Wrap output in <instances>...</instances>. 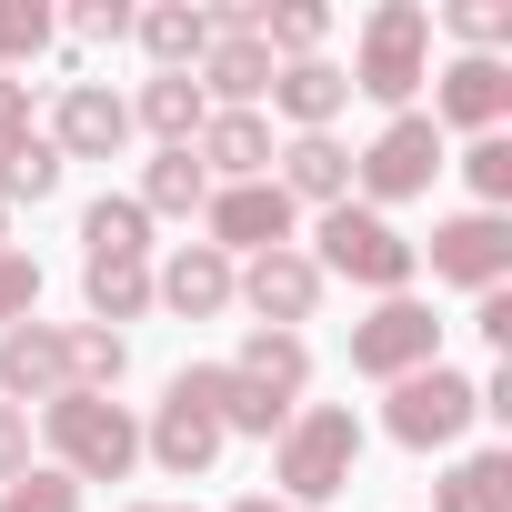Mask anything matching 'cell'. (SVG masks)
<instances>
[{
	"label": "cell",
	"instance_id": "obj_23",
	"mask_svg": "<svg viewBox=\"0 0 512 512\" xmlns=\"http://www.w3.org/2000/svg\"><path fill=\"white\" fill-rule=\"evenodd\" d=\"M432 512H512V452H462L432 482Z\"/></svg>",
	"mask_w": 512,
	"mask_h": 512
},
{
	"label": "cell",
	"instance_id": "obj_35",
	"mask_svg": "<svg viewBox=\"0 0 512 512\" xmlns=\"http://www.w3.org/2000/svg\"><path fill=\"white\" fill-rule=\"evenodd\" d=\"M21 472H31V412L0 402V482H21Z\"/></svg>",
	"mask_w": 512,
	"mask_h": 512
},
{
	"label": "cell",
	"instance_id": "obj_13",
	"mask_svg": "<svg viewBox=\"0 0 512 512\" xmlns=\"http://www.w3.org/2000/svg\"><path fill=\"white\" fill-rule=\"evenodd\" d=\"M61 161H111L121 141H131V101L111 91V81H61V101H51V131H41Z\"/></svg>",
	"mask_w": 512,
	"mask_h": 512
},
{
	"label": "cell",
	"instance_id": "obj_41",
	"mask_svg": "<svg viewBox=\"0 0 512 512\" xmlns=\"http://www.w3.org/2000/svg\"><path fill=\"white\" fill-rule=\"evenodd\" d=\"M0 251H11V211H0Z\"/></svg>",
	"mask_w": 512,
	"mask_h": 512
},
{
	"label": "cell",
	"instance_id": "obj_18",
	"mask_svg": "<svg viewBox=\"0 0 512 512\" xmlns=\"http://www.w3.org/2000/svg\"><path fill=\"white\" fill-rule=\"evenodd\" d=\"M201 121H211V101H201V81H191V71H151V81H141V101H131V131H151L161 151H191V141H201Z\"/></svg>",
	"mask_w": 512,
	"mask_h": 512
},
{
	"label": "cell",
	"instance_id": "obj_28",
	"mask_svg": "<svg viewBox=\"0 0 512 512\" xmlns=\"http://www.w3.org/2000/svg\"><path fill=\"white\" fill-rule=\"evenodd\" d=\"M302 402H272V392H251L231 362H221V432H241V442H282V422H292Z\"/></svg>",
	"mask_w": 512,
	"mask_h": 512
},
{
	"label": "cell",
	"instance_id": "obj_20",
	"mask_svg": "<svg viewBox=\"0 0 512 512\" xmlns=\"http://www.w3.org/2000/svg\"><path fill=\"white\" fill-rule=\"evenodd\" d=\"M342 101H352L342 61H282V71H272V111H282L292 131H332V121H342Z\"/></svg>",
	"mask_w": 512,
	"mask_h": 512
},
{
	"label": "cell",
	"instance_id": "obj_39",
	"mask_svg": "<svg viewBox=\"0 0 512 512\" xmlns=\"http://www.w3.org/2000/svg\"><path fill=\"white\" fill-rule=\"evenodd\" d=\"M231 512H292V502H272V492H241V502H231Z\"/></svg>",
	"mask_w": 512,
	"mask_h": 512
},
{
	"label": "cell",
	"instance_id": "obj_31",
	"mask_svg": "<svg viewBox=\"0 0 512 512\" xmlns=\"http://www.w3.org/2000/svg\"><path fill=\"white\" fill-rule=\"evenodd\" d=\"M452 41L462 51H482V61H502V41H512V0H452Z\"/></svg>",
	"mask_w": 512,
	"mask_h": 512
},
{
	"label": "cell",
	"instance_id": "obj_22",
	"mask_svg": "<svg viewBox=\"0 0 512 512\" xmlns=\"http://www.w3.org/2000/svg\"><path fill=\"white\" fill-rule=\"evenodd\" d=\"M81 251H91V262H151V211L131 191H101L81 211Z\"/></svg>",
	"mask_w": 512,
	"mask_h": 512
},
{
	"label": "cell",
	"instance_id": "obj_6",
	"mask_svg": "<svg viewBox=\"0 0 512 512\" xmlns=\"http://www.w3.org/2000/svg\"><path fill=\"white\" fill-rule=\"evenodd\" d=\"M432 181H442V131H432V111H392V121L372 131V151H352V191H362V211L422 201Z\"/></svg>",
	"mask_w": 512,
	"mask_h": 512
},
{
	"label": "cell",
	"instance_id": "obj_15",
	"mask_svg": "<svg viewBox=\"0 0 512 512\" xmlns=\"http://www.w3.org/2000/svg\"><path fill=\"white\" fill-rule=\"evenodd\" d=\"M231 282H241V262H221L211 241H181L171 262H151V302H171L181 322H211V312H231Z\"/></svg>",
	"mask_w": 512,
	"mask_h": 512
},
{
	"label": "cell",
	"instance_id": "obj_26",
	"mask_svg": "<svg viewBox=\"0 0 512 512\" xmlns=\"http://www.w3.org/2000/svg\"><path fill=\"white\" fill-rule=\"evenodd\" d=\"M61 352H71V392H121V372H131V342L101 332V322L61 332Z\"/></svg>",
	"mask_w": 512,
	"mask_h": 512
},
{
	"label": "cell",
	"instance_id": "obj_25",
	"mask_svg": "<svg viewBox=\"0 0 512 512\" xmlns=\"http://www.w3.org/2000/svg\"><path fill=\"white\" fill-rule=\"evenodd\" d=\"M81 302H91L101 332L141 322V312H151V262H81Z\"/></svg>",
	"mask_w": 512,
	"mask_h": 512
},
{
	"label": "cell",
	"instance_id": "obj_11",
	"mask_svg": "<svg viewBox=\"0 0 512 512\" xmlns=\"http://www.w3.org/2000/svg\"><path fill=\"white\" fill-rule=\"evenodd\" d=\"M322 262H312V251L302 241H282V251H262V262H241V282H231V302H251V312H262V332H302L312 312H322Z\"/></svg>",
	"mask_w": 512,
	"mask_h": 512
},
{
	"label": "cell",
	"instance_id": "obj_21",
	"mask_svg": "<svg viewBox=\"0 0 512 512\" xmlns=\"http://www.w3.org/2000/svg\"><path fill=\"white\" fill-rule=\"evenodd\" d=\"M131 41L151 51V71H201L211 21H201V0H151V11H131Z\"/></svg>",
	"mask_w": 512,
	"mask_h": 512
},
{
	"label": "cell",
	"instance_id": "obj_2",
	"mask_svg": "<svg viewBox=\"0 0 512 512\" xmlns=\"http://www.w3.org/2000/svg\"><path fill=\"white\" fill-rule=\"evenodd\" d=\"M312 262H322V282H362L372 302H392V292H412V282H422L412 231H402L392 211H362V201H332V211H322Z\"/></svg>",
	"mask_w": 512,
	"mask_h": 512
},
{
	"label": "cell",
	"instance_id": "obj_10",
	"mask_svg": "<svg viewBox=\"0 0 512 512\" xmlns=\"http://www.w3.org/2000/svg\"><path fill=\"white\" fill-rule=\"evenodd\" d=\"M292 221H302V211L282 201V181H221V191L201 201V231H211L221 262H262V251H282Z\"/></svg>",
	"mask_w": 512,
	"mask_h": 512
},
{
	"label": "cell",
	"instance_id": "obj_4",
	"mask_svg": "<svg viewBox=\"0 0 512 512\" xmlns=\"http://www.w3.org/2000/svg\"><path fill=\"white\" fill-rule=\"evenodd\" d=\"M342 81L362 101H382V111H412V91L432 81V11H422V0H382V11H362Z\"/></svg>",
	"mask_w": 512,
	"mask_h": 512
},
{
	"label": "cell",
	"instance_id": "obj_40",
	"mask_svg": "<svg viewBox=\"0 0 512 512\" xmlns=\"http://www.w3.org/2000/svg\"><path fill=\"white\" fill-rule=\"evenodd\" d=\"M131 512H201V502H131Z\"/></svg>",
	"mask_w": 512,
	"mask_h": 512
},
{
	"label": "cell",
	"instance_id": "obj_37",
	"mask_svg": "<svg viewBox=\"0 0 512 512\" xmlns=\"http://www.w3.org/2000/svg\"><path fill=\"white\" fill-rule=\"evenodd\" d=\"M11 141H31V81L0 71V151H11Z\"/></svg>",
	"mask_w": 512,
	"mask_h": 512
},
{
	"label": "cell",
	"instance_id": "obj_17",
	"mask_svg": "<svg viewBox=\"0 0 512 512\" xmlns=\"http://www.w3.org/2000/svg\"><path fill=\"white\" fill-rule=\"evenodd\" d=\"M272 161H282L272 181H282V201H292V211H302V201H322V211H332V201H352V151H342L332 131H292Z\"/></svg>",
	"mask_w": 512,
	"mask_h": 512
},
{
	"label": "cell",
	"instance_id": "obj_30",
	"mask_svg": "<svg viewBox=\"0 0 512 512\" xmlns=\"http://www.w3.org/2000/svg\"><path fill=\"white\" fill-rule=\"evenodd\" d=\"M51 31H61V21H51V0H0V71L21 81V71L51 51Z\"/></svg>",
	"mask_w": 512,
	"mask_h": 512
},
{
	"label": "cell",
	"instance_id": "obj_32",
	"mask_svg": "<svg viewBox=\"0 0 512 512\" xmlns=\"http://www.w3.org/2000/svg\"><path fill=\"white\" fill-rule=\"evenodd\" d=\"M0 512H81V482L51 472V462H31L21 482H0Z\"/></svg>",
	"mask_w": 512,
	"mask_h": 512
},
{
	"label": "cell",
	"instance_id": "obj_36",
	"mask_svg": "<svg viewBox=\"0 0 512 512\" xmlns=\"http://www.w3.org/2000/svg\"><path fill=\"white\" fill-rule=\"evenodd\" d=\"M131 31V0H81L71 11V41H121Z\"/></svg>",
	"mask_w": 512,
	"mask_h": 512
},
{
	"label": "cell",
	"instance_id": "obj_24",
	"mask_svg": "<svg viewBox=\"0 0 512 512\" xmlns=\"http://www.w3.org/2000/svg\"><path fill=\"white\" fill-rule=\"evenodd\" d=\"M151 221H191L201 201H211V171L191 161V151H151V171H141V191H131Z\"/></svg>",
	"mask_w": 512,
	"mask_h": 512
},
{
	"label": "cell",
	"instance_id": "obj_1",
	"mask_svg": "<svg viewBox=\"0 0 512 512\" xmlns=\"http://www.w3.org/2000/svg\"><path fill=\"white\" fill-rule=\"evenodd\" d=\"M352 472H362V422H352V402H302L292 422H282V442H272V502H292V512H322L332 492H352Z\"/></svg>",
	"mask_w": 512,
	"mask_h": 512
},
{
	"label": "cell",
	"instance_id": "obj_38",
	"mask_svg": "<svg viewBox=\"0 0 512 512\" xmlns=\"http://www.w3.org/2000/svg\"><path fill=\"white\" fill-rule=\"evenodd\" d=\"M472 322H482V342H492V352H512V292H482V312H472Z\"/></svg>",
	"mask_w": 512,
	"mask_h": 512
},
{
	"label": "cell",
	"instance_id": "obj_34",
	"mask_svg": "<svg viewBox=\"0 0 512 512\" xmlns=\"http://www.w3.org/2000/svg\"><path fill=\"white\" fill-rule=\"evenodd\" d=\"M31 302H41V262L31 251H0V332L31 322Z\"/></svg>",
	"mask_w": 512,
	"mask_h": 512
},
{
	"label": "cell",
	"instance_id": "obj_16",
	"mask_svg": "<svg viewBox=\"0 0 512 512\" xmlns=\"http://www.w3.org/2000/svg\"><path fill=\"white\" fill-rule=\"evenodd\" d=\"M191 161L211 171V191L221 181H272V121L262 111H211L201 141H191Z\"/></svg>",
	"mask_w": 512,
	"mask_h": 512
},
{
	"label": "cell",
	"instance_id": "obj_5",
	"mask_svg": "<svg viewBox=\"0 0 512 512\" xmlns=\"http://www.w3.org/2000/svg\"><path fill=\"white\" fill-rule=\"evenodd\" d=\"M221 362H181L171 372V392H161V412L141 422V462H161L171 482H201L211 462H221Z\"/></svg>",
	"mask_w": 512,
	"mask_h": 512
},
{
	"label": "cell",
	"instance_id": "obj_7",
	"mask_svg": "<svg viewBox=\"0 0 512 512\" xmlns=\"http://www.w3.org/2000/svg\"><path fill=\"white\" fill-rule=\"evenodd\" d=\"M442 362V322H432V302H412V292H392V302H372L362 322H352V372L362 382H412V372H432Z\"/></svg>",
	"mask_w": 512,
	"mask_h": 512
},
{
	"label": "cell",
	"instance_id": "obj_19",
	"mask_svg": "<svg viewBox=\"0 0 512 512\" xmlns=\"http://www.w3.org/2000/svg\"><path fill=\"white\" fill-rule=\"evenodd\" d=\"M231 372H241L251 392H272V402H302V392H312V342H302V332H262V322H251L241 352H231Z\"/></svg>",
	"mask_w": 512,
	"mask_h": 512
},
{
	"label": "cell",
	"instance_id": "obj_3",
	"mask_svg": "<svg viewBox=\"0 0 512 512\" xmlns=\"http://www.w3.org/2000/svg\"><path fill=\"white\" fill-rule=\"evenodd\" d=\"M41 442H51V472H71V482H131V462H141V422L111 392L41 402Z\"/></svg>",
	"mask_w": 512,
	"mask_h": 512
},
{
	"label": "cell",
	"instance_id": "obj_12",
	"mask_svg": "<svg viewBox=\"0 0 512 512\" xmlns=\"http://www.w3.org/2000/svg\"><path fill=\"white\" fill-rule=\"evenodd\" d=\"M512 121V61H482V51H462V61H442L432 71V131H502Z\"/></svg>",
	"mask_w": 512,
	"mask_h": 512
},
{
	"label": "cell",
	"instance_id": "obj_9",
	"mask_svg": "<svg viewBox=\"0 0 512 512\" xmlns=\"http://www.w3.org/2000/svg\"><path fill=\"white\" fill-rule=\"evenodd\" d=\"M422 262H432V282H452V292H502L512 282V221L502 211H452V221H432V241H412Z\"/></svg>",
	"mask_w": 512,
	"mask_h": 512
},
{
	"label": "cell",
	"instance_id": "obj_27",
	"mask_svg": "<svg viewBox=\"0 0 512 512\" xmlns=\"http://www.w3.org/2000/svg\"><path fill=\"white\" fill-rule=\"evenodd\" d=\"M61 171H71V161H61L41 131H31V141H11V151H0V211H11V201H51V191H61Z\"/></svg>",
	"mask_w": 512,
	"mask_h": 512
},
{
	"label": "cell",
	"instance_id": "obj_8",
	"mask_svg": "<svg viewBox=\"0 0 512 512\" xmlns=\"http://www.w3.org/2000/svg\"><path fill=\"white\" fill-rule=\"evenodd\" d=\"M472 422H482V412H472V372H452V362L392 382V402H382V432H392L402 452H452Z\"/></svg>",
	"mask_w": 512,
	"mask_h": 512
},
{
	"label": "cell",
	"instance_id": "obj_29",
	"mask_svg": "<svg viewBox=\"0 0 512 512\" xmlns=\"http://www.w3.org/2000/svg\"><path fill=\"white\" fill-rule=\"evenodd\" d=\"M322 41H332V11H312V0H262V51L272 61H322Z\"/></svg>",
	"mask_w": 512,
	"mask_h": 512
},
{
	"label": "cell",
	"instance_id": "obj_33",
	"mask_svg": "<svg viewBox=\"0 0 512 512\" xmlns=\"http://www.w3.org/2000/svg\"><path fill=\"white\" fill-rule=\"evenodd\" d=\"M462 181L482 191V211H502V201H512V141H502V131H482V141L462 151Z\"/></svg>",
	"mask_w": 512,
	"mask_h": 512
},
{
	"label": "cell",
	"instance_id": "obj_14",
	"mask_svg": "<svg viewBox=\"0 0 512 512\" xmlns=\"http://www.w3.org/2000/svg\"><path fill=\"white\" fill-rule=\"evenodd\" d=\"M71 392V352H61V322H11L0 332V402H61Z\"/></svg>",
	"mask_w": 512,
	"mask_h": 512
}]
</instances>
